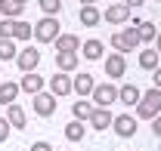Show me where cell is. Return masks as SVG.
I'll list each match as a JSON object with an SVG mask.
<instances>
[{
    "mask_svg": "<svg viewBox=\"0 0 161 151\" xmlns=\"http://www.w3.org/2000/svg\"><path fill=\"white\" fill-rule=\"evenodd\" d=\"M158 3H161V0H158Z\"/></svg>",
    "mask_w": 161,
    "mask_h": 151,
    "instance_id": "cell-39",
    "label": "cell"
},
{
    "mask_svg": "<svg viewBox=\"0 0 161 151\" xmlns=\"http://www.w3.org/2000/svg\"><path fill=\"white\" fill-rule=\"evenodd\" d=\"M118 102H124V105H136L140 102V90L133 86V83H124L118 90Z\"/></svg>",
    "mask_w": 161,
    "mask_h": 151,
    "instance_id": "cell-19",
    "label": "cell"
},
{
    "mask_svg": "<svg viewBox=\"0 0 161 151\" xmlns=\"http://www.w3.org/2000/svg\"><path fill=\"white\" fill-rule=\"evenodd\" d=\"M102 19L108 22V25H115V28H118V25H124V22L130 19V9H127L124 3H112V6L102 13Z\"/></svg>",
    "mask_w": 161,
    "mask_h": 151,
    "instance_id": "cell-7",
    "label": "cell"
},
{
    "mask_svg": "<svg viewBox=\"0 0 161 151\" xmlns=\"http://www.w3.org/2000/svg\"><path fill=\"white\" fill-rule=\"evenodd\" d=\"M22 3H16V0H0V13H3V19H19L22 16Z\"/></svg>",
    "mask_w": 161,
    "mask_h": 151,
    "instance_id": "cell-22",
    "label": "cell"
},
{
    "mask_svg": "<svg viewBox=\"0 0 161 151\" xmlns=\"http://www.w3.org/2000/svg\"><path fill=\"white\" fill-rule=\"evenodd\" d=\"M56 65H59L62 74H68V71L78 68V56H75V53H56Z\"/></svg>",
    "mask_w": 161,
    "mask_h": 151,
    "instance_id": "cell-20",
    "label": "cell"
},
{
    "mask_svg": "<svg viewBox=\"0 0 161 151\" xmlns=\"http://www.w3.org/2000/svg\"><path fill=\"white\" fill-rule=\"evenodd\" d=\"M136 31H140V43H152L155 34H158V28L152 22H136Z\"/></svg>",
    "mask_w": 161,
    "mask_h": 151,
    "instance_id": "cell-23",
    "label": "cell"
},
{
    "mask_svg": "<svg viewBox=\"0 0 161 151\" xmlns=\"http://www.w3.org/2000/svg\"><path fill=\"white\" fill-rule=\"evenodd\" d=\"M133 108H136V114H133L136 120H155V117L161 114V90L152 86L149 93H142L140 102H136Z\"/></svg>",
    "mask_w": 161,
    "mask_h": 151,
    "instance_id": "cell-1",
    "label": "cell"
},
{
    "mask_svg": "<svg viewBox=\"0 0 161 151\" xmlns=\"http://www.w3.org/2000/svg\"><path fill=\"white\" fill-rule=\"evenodd\" d=\"M112 120H115V117H112L108 108H93V114H90V127H93V130H108Z\"/></svg>",
    "mask_w": 161,
    "mask_h": 151,
    "instance_id": "cell-11",
    "label": "cell"
},
{
    "mask_svg": "<svg viewBox=\"0 0 161 151\" xmlns=\"http://www.w3.org/2000/svg\"><path fill=\"white\" fill-rule=\"evenodd\" d=\"M112 130L118 133L121 139H130V136L136 133V117H133V114H118V117L112 120Z\"/></svg>",
    "mask_w": 161,
    "mask_h": 151,
    "instance_id": "cell-5",
    "label": "cell"
},
{
    "mask_svg": "<svg viewBox=\"0 0 161 151\" xmlns=\"http://www.w3.org/2000/svg\"><path fill=\"white\" fill-rule=\"evenodd\" d=\"M80 49H84V59H90V62H96V59H102V40H84L80 43Z\"/></svg>",
    "mask_w": 161,
    "mask_h": 151,
    "instance_id": "cell-16",
    "label": "cell"
},
{
    "mask_svg": "<svg viewBox=\"0 0 161 151\" xmlns=\"http://www.w3.org/2000/svg\"><path fill=\"white\" fill-rule=\"evenodd\" d=\"M71 111H75V120H90V114H93V102H75L71 105Z\"/></svg>",
    "mask_w": 161,
    "mask_h": 151,
    "instance_id": "cell-24",
    "label": "cell"
},
{
    "mask_svg": "<svg viewBox=\"0 0 161 151\" xmlns=\"http://www.w3.org/2000/svg\"><path fill=\"white\" fill-rule=\"evenodd\" d=\"M127 74V59L118 56V53H112V56L105 59V77H124Z\"/></svg>",
    "mask_w": 161,
    "mask_h": 151,
    "instance_id": "cell-8",
    "label": "cell"
},
{
    "mask_svg": "<svg viewBox=\"0 0 161 151\" xmlns=\"http://www.w3.org/2000/svg\"><path fill=\"white\" fill-rule=\"evenodd\" d=\"M59 9H62V0H40V13H43V16H53V19H56Z\"/></svg>",
    "mask_w": 161,
    "mask_h": 151,
    "instance_id": "cell-29",
    "label": "cell"
},
{
    "mask_svg": "<svg viewBox=\"0 0 161 151\" xmlns=\"http://www.w3.org/2000/svg\"><path fill=\"white\" fill-rule=\"evenodd\" d=\"M152 74H155V77H152V80H155V90H161V65L152 71Z\"/></svg>",
    "mask_w": 161,
    "mask_h": 151,
    "instance_id": "cell-33",
    "label": "cell"
},
{
    "mask_svg": "<svg viewBox=\"0 0 161 151\" xmlns=\"http://www.w3.org/2000/svg\"><path fill=\"white\" fill-rule=\"evenodd\" d=\"M53 43H56L59 53H75V49H80V37L78 34H59Z\"/></svg>",
    "mask_w": 161,
    "mask_h": 151,
    "instance_id": "cell-15",
    "label": "cell"
},
{
    "mask_svg": "<svg viewBox=\"0 0 161 151\" xmlns=\"http://www.w3.org/2000/svg\"><path fill=\"white\" fill-rule=\"evenodd\" d=\"M16 22H19V19H3V22H0V40H13V34H16Z\"/></svg>",
    "mask_w": 161,
    "mask_h": 151,
    "instance_id": "cell-28",
    "label": "cell"
},
{
    "mask_svg": "<svg viewBox=\"0 0 161 151\" xmlns=\"http://www.w3.org/2000/svg\"><path fill=\"white\" fill-rule=\"evenodd\" d=\"M142 3H146V0H124V6H127V9H133V6H142Z\"/></svg>",
    "mask_w": 161,
    "mask_h": 151,
    "instance_id": "cell-34",
    "label": "cell"
},
{
    "mask_svg": "<svg viewBox=\"0 0 161 151\" xmlns=\"http://www.w3.org/2000/svg\"><path fill=\"white\" fill-rule=\"evenodd\" d=\"M155 53L161 56V28H158V34H155Z\"/></svg>",
    "mask_w": 161,
    "mask_h": 151,
    "instance_id": "cell-36",
    "label": "cell"
},
{
    "mask_svg": "<svg viewBox=\"0 0 161 151\" xmlns=\"http://www.w3.org/2000/svg\"><path fill=\"white\" fill-rule=\"evenodd\" d=\"M19 56V49H16V40H0V62H9V59Z\"/></svg>",
    "mask_w": 161,
    "mask_h": 151,
    "instance_id": "cell-26",
    "label": "cell"
},
{
    "mask_svg": "<svg viewBox=\"0 0 161 151\" xmlns=\"http://www.w3.org/2000/svg\"><path fill=\"white\" fill-rule=\"evenodd\" d=\"M31 151H53V145H50V142H34Z\"/></svg>",
    "mask_w": 161,
    "mask_h": 151,
    "instance_id": "cell-32",
    "label": "cell"
},
{
    "mask_svg": "<svg viewBox=\"0 0 161 151\" xmlns=\"http://www.w3.org/2000/svg\"><path fill=\"white\" fill-rule=\"evenodd\" d=\"M93 102H96V108H108L112 102H118V90L112 83H99V86H93Z\"/></svg>",
    "mask_w": 161,
    "mask_h": 151,
    "instance_id": "cell-3",
    "label": "cell"
},
{
    "mask_svg": "<svg viewBox=\"0 0 161 151\" xmlns=\"http://www.w3.org/2000/svg\"><path fill=\"white\" fill-rule=\"evenodd\" d=\"M16 65H19V71H25V74H31L34 68L40 65V53L34 49V46H25L19 56H16Z\"/></svg>",
    "mask_w": 161,
    "mask_h": 151,
    "instance_id": "cell-4",
    "label": "cell"
},
{
    "mask_svg": "<svg viewBox=\"0 0 161 151\" xmlns=\"http://www.w3.org/2000/svg\"><path fill=\"white\" fill-rule=\"evenodd\" d=\"M40 90H43V77H40V74H34V71H31V74H25V77L19 80V93L37 96Z\"/></svg>",
    "mask_w": 161,
    "mask_h": 151,
    "instance_id": "cell-10",
    "label": "cell"
},
{
    "mask_svg": "<svg viewBox=\"0 0 161 151\" xmlns=\"http://www.w3.org/2000/svg\"><path fill=\"white\" fill-rule=\"evenodd\" d=\"M71 93L90 96V93H93V74H75V80H71Z\"/></svg>",
    "mask_w": 161,
    "mask_h": 151,
    "instance_id": "cell-14",
    "label": "cell"
},
{
    "mask_svg": "<svg viewBox=\"0 0 161 151\" xmlns=\"http://www.w3.org/2000/svg\"><path fill=\"white\" fill-rule=\"evenodd\" d=\"M34 111L40 117H53L56 114V96L53 93H37L34 96Z\"/></svg>",
    "mask_w": 161,
    "mask_h": 151,
    "instance_id": "cell-6",
    "label": "cell"
},
{
    "mask_svg": "<svg viewBox=\"0 0 161 151\" xmlns=\"http://www.w3.org/2000/svg\"><path fill=\"white\" fill-rule=\"evenodd\" d=\"M62 25L56 19H53V16H43V19L37 22V25H34V37L40 40V43H53V40L59 37L62 31H59Z\"/></svg>",
    "mask_w": 161,
    "mask_h": 151,
    "instance_id": "cell-2",
    "label": "cell"
},
{
    "mask_svg": "<svg viewBox=\"0 0 161 151\" xmlns=\"http://www.w3.org/2000/svg\"><path fill=\"white\" fill-rule=\"evenodd\" d=\"M84 136H87L84 120H71V123H65V139H68V142H80Z\"/></svg>",
    "mask_w": 161,
    "mask_h": 151,
    "instance_id": "cell-17",
    "label": "cell"
},
{
    "mask_svg": "<svg viewBox=\"0 0 161 151\" xmlns=\"http://www.w3.org/2000/svg\"><path fill=\"white\" fill-rule=\"evenodd\" d=\"M6 120H9V127H16V130H25L28 127V117H25V111H22V105H6Z\"/></svg>",
    "mask_w": 161,
    "mask_h": 151,
    "instance_id": "cell-12",
    "label": "cell"
},
{
    "mask_svg": "<svg viewBox=\"0 0 161 151\" xmlns=\"http://www.w3.org/2000/svg\"><path fill=\"white\" fill-rule=\"evenodd\" d=\"M34 37V25H28V22H16V34H13V40H31Z\"/></svg>",
    "mask_w": 161,
    "mask_h": 151,
    "instance_id": "cell-25",
    "label": "cell"
},
{
    "mask_svg": "<svg viewBox=\"0 0 161 151\" xmlns=\"http://www.w3.org/2000/svg\"><path fill=\"white\" fill-rule=\"evenodd\" d=\"M16 3H22V6H25V3H28V0H16Z\"/></svg>",
    "mask_w": 161,
    "mask_h": 151,
    "instance_id": "cell-38",
    "label": "cell"
},
{
    "mask_svg": "<svg viewBox=\"0 0 161 151\" xmlns=\"http://www.w3.org/2000/svg\"><path fill=\"white\" fill-rule=\"evenodd\" d=\"M158 65H161V56L155 53V49H142L140 53V68L142 71H155Z\"/></svg>",
    "mask_w": 161,
    "mask_h": 151,
    "instance_id": "cell-18",
    "label": "cell"
},
{
    "mask_svg": "<svg viewBox=\"0 0 161 151\" xmlns=\"http://www.w3.org/2000/svg\"><path fill=\"white\" fill-rule=\"evenodd\" d=\"M78 19H80V25H84V28H96V25L102 22V13L96 9V6H80Z\"/></svg>",
    "mask_w": 161,
    "mask_h": 151,
    "instance_id": "cell-13",
    "label": "cell"
},
{
    "mask_svg": "<svg viewBox=\"0 0 161 151\" xmlns=\"http://www.w3.org/2000/svg\"><path fill=\"white\" fill-rule=\"evenodd\" d=\"M118 34L124 37V43H127L130 49H136V46H140V31H136V25H133V28H124V31H118Z\"/></svg>",
    "mask_w": 161,
    "mask_h": 151,
    "instance_id": "cell-27",
    "label": "cell"
},
{
    "mask_svg": "<svg viewBox=\"0 0 161 151\" xmlns=\"http://www.w3.org/2000/svg\"><path fill=\"white\" fill-rule=\"evenodd\" d=\"M50 93L56 96V99H59V96H68V93H71V77L62 74V71L53 74V77H50Z\"/></svg>",
    "mask_w": 161,
    "mask_h": 151,
    "instance_id": "cell-9",
    "label": "cell"
},
{
    "mask_svg": "<svg viewBox=\"0 0 161 151\" xmlns=\"http://www.w3.org/2000/svg\"><path fill=\"white\" fill-rule=\"evenodd\" d=\"M112 46H115V53H118V56H124V53H133V49H130V46L124 43V37H121L118 31L112 34Z\"/></svg>",
    "mask_w": 161,
    "mask_h": 151,
    "instance_id": "cell-30",
    "label": "cell"
},
{
    "mask_svg": "<svg viewBox=\"0 0 161 151\" xmlns=\"http://www.w3.org/2000/svg\"><path fill=\"white\" fill-rule=\"evenodd\" d=\"M9 130H13V127H9V120H6V117H0V142H6V139H9Z\"/></svg>",
    "mask_w": 161,
    "mask_h": 151,
    "instance_id": "cell-31",
    "label": "cell"
},
{
    "mask_svg": "<svg viewBox=\"0 0 161 151\" xmlns=\"http://www.w3.org/2000/svg\"><path fill=\"white\" fill-rule=\"evenodd\" d=\"M80 3H84V6H96V0H80Z\"/></svg>",
    "mask_w": 161,
    "mask_h": 151,
    "instance_id": "cell-37",
    "label": "cell"
},
{
    "mask_svg": "<svg viewBox=\"0 0 161 151\" xmlns=\"http://www.w3.org/2000/svg\"><path fill=\"white\" fill-rule=\"evenodd\" d=\"M19 99V83H0V105H13Z\"/></svg>",
    "mask_w": 161,
    "mask_h": 151,
    "instance_id": "cell-21",
    "label": "cell"
},
{
    "mask_svg": "<svg viewBox=\"0 0 161 151\" xmlns=\"http://www.w3.org/2000/svg\"><path fill=\"white\" fill-rule=\"evenodd\" d=\"M152 130H155V136H158V139H161V114H158V117H155V127H152Z\"/></svg>",
    "mask_w": 161,
    "mask_h": 151,
    "instance_id": "cell-35",
    "label": "cell"
}]
</instances>
